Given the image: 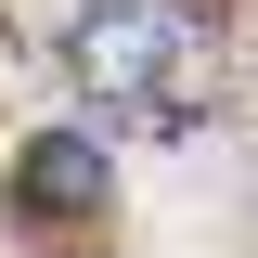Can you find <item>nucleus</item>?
I'll list each match as a JSON object with an SVG mask.
<instances>
[{"mask_svg": "<svg viewBox=\"0 0 258 258\" xmlns=\"http://www.w3.org/2000/svg\"><path fill=\"white\" fill-rule=\"evenodd\" d=\"M181 52L194 26L168 0H78V26H64V78L103 116H181Z\"/></svg>", "mask_w": 258, "mask_h": 258, "instance_id": "obj_1", "label": "nucleus"}, {"mask_svg": "<svg viewBox=\"0 0 258 258\" xmlns=\"http://www.w3.org/2000/svg\"><path fill=\"white\" fill-rule=\"evenodd\" d=\"M13 207H26V220H91V207H103V142H91V129H26Z\"/></svg>", "mask_w": 258, "mask_h": 258, "instance_id": "obj_2", "label": "nucleus"}]
</instances>
